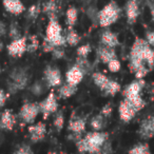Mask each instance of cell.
Masks as SVG:
<instances>
[{
	"label": "cell",
	"mask_w": 154,
	"mask_h": 154,
	"mask_svg": "<svg viewBox=\"0 0 154 154\" xmlns=\"http://www.w3.org/2000/svg\"><path fill=\"white\" fill-rule=\"evenodd\" d=\"M154 66V49L143 38L136 37L129 53V69L136 79H143Z\"/></svg>",
	"instance_id": "1"
},
{
	"label": "cell",
	"mask_w": 154,
	"mask_h": 154,
	"mask_svg": "<svg viewBox=\"0 0 154 154\" xmlns=\"http://www.w3.org/2000/svg\"><path fill=\"white\" fill-rule=\"evenodd\" d=\"M109 140V133L103 131L88 132L84 137H80L75 143L77 150L80 153L97 154L100 148Z\"/></svg>",
	"instance_id": "2"
},
{
	"label": "cell",
	"mask_w": 154,
	"mask_h": 154,
	"mask_svg": "<svg viewBox=\"0 0 154 154\" xmlns=\"http://www.w3.org/2000/svg\"><path fill=\"white\" fill-rule=\"evenodd\" d=\"M31 74L28 68L23 66H15L10 72L9 78L7 80L8 92L10 94H16L19 91H22L30 86Z\"/></svg>",
	"instance_id": "3"
},
{
	"label": "cell",
	"mask_w": 154,
	"mask_h": 154,
	"mask_svg": "<svg viewBox=\"0 0 154 154\" xmlns=\"http://www.w3.org/2000/svg\"><path fill=\"white\" fill-rule=\"evenodd\" d=\"M120 13H122V10H120L119 5L114 0H112L97 13L98 24L101 28H108V26H112L119 19Z\"/></svg>",
	"instance_id": "4"
},
{
	"label": "cell",
	"mask_w": 154,
	"mask_h": 154,
	"mask_svg": "<svg viewBox=\"0 0 154 154\" xmlns=\"http://www.w3.org/2000/svg\"><path fill=\"white\" fill-rule=\"evenodd\" d=\"M40 113V107L39 103H24L21 106L19 112H18V117L24 122V124L32 125L34 124L35 119L37 118L38 114Z\"/></svg>",
	"instance_id": "5"
},
{
	"label": "cell",
	"mask_w": 154,
	"mask_h": 154,
	"mask_svg": "<svg viewBox=\"0 0 154 154\" xmlns=\"http://www.w3.org/2000/svg\"><path fill=\"white\" fill-rule=\"evenodd\" d=\"M39 107H40V113L43 115V118H48L50 115L56 113L58 111V99L56 97V94L52 91L50 92L47 96L45 97L42 101L39 103Z\"/></svg>",
	"instance_id": "6"
},
{
	"label": "cell",
	"mask_w": 154,
	"mask_h": 154,
	"mask_svg": "<svg viewBox=\"0 0 154 154\" xmlns=\"http://www.w3.org/2000/svg\"><path fill=\"white\" fill-rule=\"evenodd\" d=\"M43 80L47 82L48 87L55 88L60 87L62 84V75L58 68L52 66H48L43 71Z\"/></svg>",
	"instance_id": "7"
},
{
	"label": "cell",
	"mask_w": 154,
	"mask_h": 154,
	"mask_svg": "<svg viewBox=\"0 0 154 154\" xmlns=\"http://www.w3.org/2000/svg\"><path fill=\"white\" fill-rule=\"evenodd\" d=\"M26 45H28V37H23L12 40L8 45L7 51L8 54L12 57H21L26 52Z\"/></svg>",
	"instance_id": "8"
},
{
	"label": "cell",
	"mask_w": 154,
	"mask_h": 154,
	"mask_svg": "<svg viewBox=\"0 0 154 154\" xmlns=\"http://www.w3.org/2000/svg\"><path fill=\"white\" fill-rule=\"evenodd\" d=\"M28 131L32 143H40L45 138V135H47V125L42 122H38L36 124L31 125L28 128Z\"/></svg>",
	"instance_id": "9"
},
{
	"label": "cell",
	"mask_w": 154,
	"mask_h": 154,
	"mask_svg": "<svg viewBox=\"0 0 154 154\" xmlns=\"http://www.w3.org/2000/svg\"><path fill=\"white\" fill-rule=\"evenodd\" d=\"M137 133L141 138L146 140L154 136V114L147 116L145 119L141 120Z\"/></svg>",
	"instance_id": "10"
},
{
	"label": "cell",
	"mask_w": 154,
	"mask_h": 154,
	"mask_svg": "<svg viewBox=\"0 0 154 154\" xmlns=\"http://www.w3.org/2000/svg\"><path fill=\"white\" fill-rule=\"evenodd\" d=\"M145 87V80L143 79H136L128 85L122 91V96L125 99L133 98V97L140 96V93L143 88Z\"/></svg>",
	"instance_id": "11"
},
{
	"label": "cell",
	"mask_w": 154,
	"mask_h": 154,
	"mask_svg": "<svg viewBox=\"0 0 154 154\" xmlns=\"http://www.w3.org/2000/svg\"><path fill=\"white\" fill-rule=\"evenodd\" d=\"M136 110L131 106V103L128 100L124 99L119 103L118 106V114L122 122H130L136 115Z\"/></svg>",
	"instance_id": "12"
},
{
	"label": "cell",
	"mask_w": 154,
	"mask_h": 154,
	"mask_svg": "<svg viewBox=\"0 0 154 154\" xmlns=\"http://www.w3.org/2000/svg\"><path fill=\"white\" fill-rule=\"evenodd\" d=\"M125 11H126V17L128 23L134 24L138 18L139 14H140L138 1L137 0H128L126 7H125Z\"/></svg>",
	"instance_id": "13"
},
{
	"label": "cell",
	"mask_w": 154,
	"mask_h": 154,
	"mask_svg": "<svg viewBox=\"0 0 154 154\" xmlns=\"http://www.w3.org/2000/svg\"><path fill=\"white\" fill-rule=\"evenodd\" d=\"M62 35V26L57 19H50L45 28V40L52 41Z\"/></svg>",
	"instance_id": "14"
},
{
	"label": "cell",
	"mask_w": 154,
	"mask_h": 154,
	"mask_svg": "<svg viewBox=\"0 0 154 154\" xmlns=\"http://www.w3.org/2000/svg\"><path fill=\"white\" fill-rule=\"evenodd\" d=\"M85 74L76 64L72 66L66 73V82L73 86H78L82 82Z\"/></svg>",
	"instance_id": "15"
},
{
	"label": "cell",
	"mask_w": 154,
	"mask_h": 154,
	"mask_svg": "<svg viewBox=\"0 0 154 154\" xmlns=\"http://www.w3.org/2000/svg\"><path fill=\"white\" fill-rule=\"evenodd\" d=\"M2 5L5 11L12 15H20L26 11L21 0H2Z\"/></svg>",
	"instance_id": "16"
},
{
	"label": "cell",
	"mask_w": 154,
	"mask_h": 154,
	"mask_svg": "<svg viewBox=\"0 0 154 154\" xmlns=\"http://www.w3.org/2000/svg\"><path fill=\"white\" fill-rule=\"evenodd\" d=\"M0 120L5 129V131H12L15 127L17 119H16V115L13 113V110L7 109L1 113L0 115Z\"/></svg>",
	"instance_id": "17"
},
{
	"label": "cell",
	"mask_w": 154,
	"mask_h": 154,
	"mask_svg": "<svg viewBox=\"0 0 154 154\" xmlns=\"http://www.w3.org/2000/svg\"><path fill=\"white\" fill-rule=\"evenodd\" d=\"M97 56H98L99 60H100L103 63H106V64L111 61V60L117 58V54H116V52H115V49L106 47V45H100L97 48Z\"/></svg>",
	"instance_id": "18"
},
{
	"label": "cell",
	"mask_w": 154,
	"mask_h": 154,
	"mask_svg": "<svg viewBox=\"0 0 154 154\" xmlns=\"http://www.w3.org/2000/svg\"><path fill=\"white\" fill-rule=\"evenodd\" d=\"M100 43L103 45L115 49L119 45V39L116 33L110 30H105L100 35Z\"/></svg>",
	"instance_id": "19"
},
{
	"label": "cell",
	"mask_w": 154,
	"mask_h": 154,
	"mask_svg": "<svg viewBox=\"0 0 154 154\" xmlns=\"http://www.w3.org/2000/svg\"><path fill=\"white\" fill-rule=\"evenodd\" d=\"M86 127H87V120L82 117L72 118V119H70L68 125L69 131L78 135H80L82 132H85Z\"/></svg>",
	"instance_id": "20"
},
{
	"label": "cell",
	"mask_w": 154,
	"mask_h": 154,
	"mask_svg": "<svg viewBox=\"0 0 154 154\" xmlns=\"http://www.w3.org/2000/svg\"><path fill=\"white\" fill-rule=\"evenodd\" d=\"M57 10H58V5L56 3V1H51V0L45 2L42 5V7H41V12L49 17V20L57 19V15H56Z\"/></svg>",
	"instance_id": "21"
},
{
	"label": "cell",
	"mask_w": 154,
	"mask_h": 154,
	"mask_svg": "<svg viewBox=\"0 0 154 154\" xmlns=\"http://www.w3.org/2000/svg\"><path fill=\"white\" fill-rule=\"evenodd\" d=\"M92 80L95 84V86H96L97 88L101 91V92L105 90L106 87L108 86V84H109V82H110L109 77H107L103 73H101V72H94L92 74Z\"/></svg>",
	"instance_id": "22"
},
{
	"label": "cell",
	"mask_w": 154,
	"mask_h": 154,
	"mask_svg": "<svg viewBox=\"0 0 154 154\" xmlns=\"http://www.w3.org/2000/svg\"><path fill=\"white\" fill-rule=\"evenodd\" d=\"M77 92V86H73V85H70L68 82L61 85L58 89V95L61 98H70V97L74 96Z\"/></svg>",
	"instance_id": "23"
},
{
	"label": "cell",
	"mask_w": 154,
	"mask_h": 154,
	"mask_svg": "<svg viewBox=\"0 0 154 154\" xmlns=\"http://www.w3.org/2000/svg\"><path fill=\"white\" fill-rule=\"evenodd\" d=\"M91 128L94 131H103L107 127V118L103 114H96L91 118Z\"/></svg>",
	"instance_id": "24"
},
{
	"label": "cell",
	"mask_w": 154,
	"mask_h": 154,
	"mask_svg": "<svg viewBox=\"0 0 154 154\" xmlns=\"http://www.w3.org/2000/svg\"><path fill=\"white\" fill-rule=\"evenodd\" d=\"M64 36H66V45H70V47H76L80 42V40H82L80 35L73 28H69Z\"/></svg>",
	"instance_id": "25"
},
{
	"label": "cell",
	"mask_w": 154,
	"mask_h": 154,
	"mask_svg": "<svg viewBox=\"0 0 154 154\" xmlns=\"http://www.w3.org/2000/svg\"><path fill=\"white\" fill-rule=\"evenodd\" d=\"M48 85L45 80H36L30 86V90L35 96H41L43 95L48 90Z\"/></svg>",
	"instance_id": "26"
},
{
	"label": "cell",
	"mask_w": 154,
	"mask_h": 154,
	"mask_svg": "<svg viewBox=\"0 0 154 154\" xmlns=\"http://www.w3.org/2000/svg\"><path fill=\"white\" fill-rule=\"evenodd\" d=\"M66 22L69 26V28H73L78 20V10H77V8L73 7V5L69 7L66 12Z\"/></svg>",
	"instance_id": "27"
},
{
	"label": "cell",
	"mask_w": 154,
	"mask_h": 154,
	"mask_svg": "<svg viewBox=\"0 0 154 154\" xmlns=\"http://www.w3.org/2000/svg\"><path fill=\"white\" fill-rule=\"evenodd\" d=\"M122 90V86L120 84H118L115 80L110 79L108 86L106 87V89L103 91V93H105V95H108V96H115L119 91Z\"/></svg>",
	"instance_id": "28"
},
{
	"label": "cell",
	"mask_w": 154,
	"mask_h": 154,
	"mask_svg": "<svg viewBox=\"0 0 154 154\" xmlns=\"http://www.w3.org/2000/svg\"><path fill=\"white\" fill-rule=\"evenodd\" d=\"M8 35L12 40H16V39L21 38V31H20L19 24L16 21H12L11 24L9 26V30H8Z\"/></svg>",
	"instance_id": "29"
},
{
	"label": "cell",
	"mask_w": 154,
	"mask_h": 154,
	"mask_svg": "<svg viewBox=\"0 0 154 154\" xmlns=\"http://www.w3.org/2000/svg\"><path fill=\"white\" fill-rule=\"evenodd\" d=\"M129 154H151V151H150V147L148 143H141L133 146L129 150Z\"/></svg>",
	"instance_id": "30"
},
{
	"label": "cell",
	"mask_w": 154,
	"mask_h": 154,
	"mask_svg": "<svg viewBox=\"0 0 154 154\" xmlns=\"http://www.w3.org/2000/svg\"><path fill=\"white\" fill-rule=\"evenodd\" d=\"M75 64H76L78 68L80 69V70L84 72L85 75H87L89 72L91 71V68H92V66H91V62L88 60V58H84V57H78L77 56L76 57V61H75Z\"/></svg>",
	"instance_id": "31"
},
{
	"label": "cell",
	"mask_w": 154,
	"mask_h": 154,
	"mask_svg": "<svg viewBox=\"0 0 154 154\" xmlns=\"http://www.w3.org/2000/svg\"><path fill=\"white\" fill-rule=\"evenodd\" d=\"M29 39H30V41L26 45V52L30 54L35 53L36 51H38L39 47H40V41L37 38V36H31Z\"/></svg>",
	"instance_id": "32"
},
{
	"label": "cell",
	"mask_w": 154,
	"mask_h": 154,
	"mask_svg": "<svg viewBox=\"0 0 154 154\" xmlns=\"http://www.w3.org/2000/svg\"><path fill=\"white\" fill-rule=\"evenodd\" d=\"M41 13V7L39 5H33L28 9V18L31 20H36Z\"/></svg>",
	"instance_id": "33"
},
{
	"label": "cell",
	"mask_w": 154,
	"mask_h": 154,
	"mask_svg": "<svg viewBox=\"0 0 154 154\" xmlns=\"http://www.w3.org/2000/svg\"><path fill=\"white\" fill-rule=\"evenodd\" d=\"M53 125L55 127V129L60 132V131L63 129L64 127V115H63V112L62 111H59L57 114H56L55 118L53 120Z\"/></svg>",
	"instance_id": "34"
},
{
	"label": "cell",
	"mask_w": 154,
	"mask_h": 154,
	"mask_svg": "<svg viewBox=\"0 0 154 154\" xmlns=\"http://www.w3.org/2000/svg\"><path fill=\"white\" fill-rule=\"evenodd\" d=\"M92 52V47H91L90 43H86V45H82L80 47L77 48L76 54L78 57H84L88 58V56L90 55V53Z\"/></svg>",
	"instance_id": "35"
},
{
	"label": "cell",
	"mask_w": 154,
	"mask_h": 154,
	"mask_svg": "<svg viewBox=\"0 0 154 154\" xmlns=\"http://www.w3.org/2000/svg\"><path fill=\"white\" fill-rule=\"evenodd\" d=\"M107 66L111 73H117V72H119L120 69H122V62L119 61L118 58H115V59H113L110 62H108Z\"/></svg>",
	"instance_id": "36"
},
{
	"label": "cell",
	"mask_w": 154,
	"mask_h": 154,
	"mask_svg": "<svg viewBox=\"0 0 154 154\" xmlns=\"http://www.w3.org/2000/svg\"><path fill=\"white\" fill-rule=\"evenodd\" d=\"M51 54H52V56H53V58H55V59H57V60L63 59V58L66 57V51H64L63 47L55 48Z\"/></svg>",
	"instance_id": "37"
},
{
	"label": "cell",
	"mask_w": 154,
	"mask_h": 154,
	"mask_svg": "<svg viewBox=\"0 0 154 154\" xmlns=\"http://www.w3.org/2000/svg\"><path fill=\"white\" fill-rule=\"evenodd\" d=\"M13 154H34V151L30 145H21L16 151H14Z\"/></svg>",
	"instance_id": "38"
},
{
	"label": "cell",
	"mask_w": 154,
	"mask_h": 154,
	"mask_svg": "<svg viewBox=\"0 0 154 154\" xmlns=\"http://www.w3.org/2000/svg\"><path fill=\"white\" fill-rule=\"evenodd\" d=\"M112 113H113V106H112L110 103H106L100 110V114H103L106 118L110 117V116L112 115Z\"/></svg>",
	"instance_id": "39"
},
{
	"label": "cell",
	"mask_w": 154,
	"mask_h": 154,
	"mask_svg": "<svg viewBox=\"0 0 154 154\" xmlns=\"http://www.w3.org/2000/svg\"><path fill=\"white\" fill-rule=\"evenodd\" d=\"M97 154H113V148H112L111 141L108 140L103 147L100 148L99 152Z\"/></svg>",
	"instance_id": "40"
},
{
	"label": "cell",
	"mask_w": 154,
	"mask_h": 154,
	"mask_svg": "<svg viewBox=\"0 0 154 154\" xmlns=\"http://www.w3.org/2000/svg\"><path fill=\"white\" fill-rule=\"evenodd\" d=\"M41 48H42V50H43L45 53H52L53 50L55 49V47L47 40H43V42L41 43Z\"/></svg>",
	"instance_id": "41"
},
{
	"label": "cell",
	"mask_w": 154,
	"mask_h": 154,
	"mask_svg": "<svg viewBox=\"0 0 154 154\" xmlns=\"http://www.w3.org/2000/svg\"><path fill=\"white\" fill-rule=\"evenodd\" d=\"M8 97H9V94H7L2 89H0V109L2 107H5Z\"/></svg>",
	"instance_id": "42"
},
{
	"label": "cell",
	"mask_w": 154,
	"mask_h": 154,
	"mask_svg": "<svg viewBox=\"0 0 154 154\" xmlns=\"http://www.w3.org/2000/svg\"><path fill=\"white\" fill-rule=\"evenodd\" d=\"M146 40L152 48H154V31H150V32L146 33Z\"/></svg>",
	"instance_id": "43"
},
{
	"label": "cell",
	"mask_w": 154,
	"mask_h": 154,
	"mask_svg": "<svg viewBox=\"0 0 154 154\" xmlns=\"http://www.w3.org/2000/svg\"><path fill=\"white\" fill-rule=\"evenodd\" d=\"M8 30H9V28L5 24V22L0 20V37H5V35H8Z\"/></svg>",
	"instance_id": "44"
},
{
	"label": "cell",
	"mask_w": 154,
	"mask_h": 154,
	"mask_svg": "<svg viewBox=\"0 0 154 154\" xmlns=\"http://www.w3.org/2000/svg\"><path fill=\"white\" fill-rule=\"evenodd\" d=\"M150 13H151V17H152V20L154 21V3L150 5Z\"/></svg>",
	"instance_id": "45"
},
{
	"label": "cell",
	"mask_w": 154,
	"mask_h": 154,
	"mask_svg": "<svg viewBox=\"0 0 154 154\" xmlns=\"http://www.w3.org/2000/svg\"><path fill=\"white\" fill-rule=\"evenodd\" d=\"M5 141V136H3V134H2V131H0V145Z\"/></svg>",
	"instance_id": "46"
},
{
	"label": "cell",
	"mask_w": 154,
	"mask_h": 154,
	"mask_svg": "<svg viewBox=\"0 0 154 154\" xmlns=\"http://www.w3.org/2000/svg\"><path fill=\"white\" fill-rule=\"evenodd\" d=\"M3 49H5V43H3V41L0 38V52H2Z\"/></svg>",
	"instance_id": "47"
},
{
	"label": "cell",
	"mask_w": 154,
	"mask_h": 154,
	"mask_svg": "<svg viewBox=\"0 0 154 154\" xmlns=\"http://www.w3.org/2000/svg\"><path fill=\"white\" fill-rule=\"evenodd\" d=\"M0 131H5V129H3V127H2V124H1V120H0Z\"/></svg>",
	"instance_id": "48"
},
{
	"label": "cell",
	"mask_w": 154,
	"mask_h": 154,
	"mask_svg": "<svg viewBox=\"0 0 154 154\" xmlns=\"http://www.w3.org/2000/svg\"><path fill=\"white\" fill-rule=\"evenodd\" d=\"M50 154H58V153H56V152H52V153H50Z\"/></svg>",
	"instance_id": "49"
},
{
	"label": "cell",
	"mask_w": 154,
	"mask_h": 154,
	"mask_svg": "<svg viewBox=\"0 0 154 154\" xmlns=\"http://www.w3.org/2000/svg\"><path fill=\"white\" fill-rule=\"evenodd\" d=\"M0 73H1V66H0Z\"/></svg>",
	"instance_id": "50"
},
{
	"label": "cell",
	"mask_w": 154,
	"mask_h": 154,
	"mask_svg": "<svg viewBox=\"0 0 154 154\" xmlns=\"http://www.w3.org/2000/svg\"><path fill=\"white\" fill-rule=\"evenodd\" d=\"M51 1H56V0H51Z\"/></svg>",
	"instance_id": "51"
}]
</instances>
